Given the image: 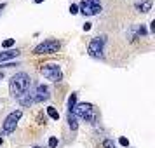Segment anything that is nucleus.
<instances>
[{"mask_svg":"<svg viewBox=\"0 0 155 148\" xmlns=\"http://www.w3.org/2000/svg\"><path fill=\"white\" fill-rule=\"evenodd\" d=\"M35 2H37V3H42V2H44V0H35Z\"/></svg>","mask_w":155,"mask_h":148,"instance_id":"5701e85b","label":"nucleus"},{"mask_svg":"<svg viewBox=\"0 0 155 148\" xmlns=\"http://www.w3.org/2000/svg\"><path fill=\"white\" fill-rule=\"evenodd\" d=\"M19 56V51L16 49V51H5V52H0V63H3V61H10V59H14V58H17Z\"/></svg>","mask_w":155,"mask_h":148,"instance_id":"f8f14e48","label":"nucleus"},{"mask_svg":"<svg viewBox=\"0 0 155 148\" xmlns=\"http://www.w3.org/2000/svg\"><path fill=\"white\" fill-rule=\"evenodd\" d=\"M3 9H5V3H0V12H2Z\"/></svg>","mask_w":155,"mask_h":148,"instance_id":"4be33fe9","label":"nucleus"},{"mask_svg":"<svg viewBox=\"0 0 155 148\" xmlns=\"http://www.w3.org/2000/svg\"><path fill=\"white\" fill-rule=\"evenodd\" d=\"M150 31H155V21L150 23Z\"/></svg>","mask_w":155,"mask_h":148,"instance_id":"412c9836","label":"nucleus"},{"mask_svg":"<svg viewBox=\"0 0 155 148\" xmlns=\"http://www.w3.org/2000/svg\"><path fill=\"white\" fill-rule=\"evenodd\" d=\"M105 44H106V37H105V35H98V37H94V38L89 42L87 54H89L91 58H101V59H103V49H105Z\"/></svg>","mask_w":155,"mask_h":148,"instance_id":"7ed1b4c3","label":"nucleus"},{"mask_svg":"<svg viewBox=\"0 0 155 148\" xmlns=\"http://www.w3.org/2000/svg\"><path fill=\"white\" fill-rule=\"evenodd\" d=\"M21 115H23L21 110H14V112H10V113L5 117L3 126H2V136H7V134H10L12 131H16V126H17Z\"/></svg>","mask_w":155,"mask_h":148,"instance_id":"423d86ee","label":"nucleus"},{"mask_svg":"<svg viewBox=\"0 0 155 148\" xmlns=\"http://www.w3.org/2000/svg\"><path fill=\"white\" fill-rule=\"evenodd\" d=\"M30 84H31V79H30V75H28V73H24V72L16 73V75L10 79V82H9L10 96H12V98H16V99H19Z\"/></svg>","mask_w":155,"mask_h":148,"instance_id":"f257e3e1","label":"nucleus"},{"mask_svg":"<svg viewBox=\"0 0 155 148\" xmlns=\"http://www.w3.org/2000/svg\"><path fill=\"white\" fill-rule=\"evenodd\" d=\"M68 127L72 129V133H75L79 129V122H77V117H75L73 108H68Z\"/></svg>","mask_w":155,"mask_h":148,"instance_id":"1a4fd4ad","label":"nucleus"},{"mask_svg":"<svg viewBox=\"0 0 155 148\" xmlns=\"http://www.w3.org/2000/svg\"><path fill=\"white\" fill-rule=\"evenodd\" d=\"M0 145H2V138H0Z\"/></svg>","mask_w":155,"mask_h":148,"instance_id":"b1692460","label":"nucleus"},{"mask_svg":"<svg viewBox=\"0 0 155 148\" xmlns=\"http://www.w3.org/2000/svg\"><path fill=\"white\" fill-rule=\"evenodd\" d=\"M89 5H99V0H82V3H80V7H89Z\"/></svg>","mask_w":155,"mask_h":148,"instance_id":"4468645a","label":"nucleus"},{"mask_svg":"<svg viewBox=\"0 0 155 148\" xmlns=\"http://www.w3.org/2000/svg\"><path fill=\"white\" fill-rule=\"evenodd\" d=\"M89 30H91V23H85L84 24V31H89Z\"/></svg>","mask_w":155,"mask_h":148,"instance_id":"aec40b11","label":"nucleus"},{"mask_svg":"<svg viewBox=\"0 0 155 148\" xmlns=\"http://www.w3.org/2000/svg\"><path fill=\"white\" fill-rule=\"evenodd\" d=\"M152 0H141V2H138L136 3V10L138 12H150L152 10Z\"/></svg>","mask_w":155,"mask_h":148,"instance_id":"9b49d317","label":"nucleus"},{"mask_svg":"<svg viewBox=\"0 0 155 148\" xmlns=\"http://www.w3.org/2000/svg\"><path fill=\"white\" fill-rule=\"evenodd\" d=\"M14 44H16V40H14V38H7V40H3V42H2V47H12Z\"/></svg>","mask_w":155,"mask_h":148,"instance_id":"2eb2a0df","label":"nucleus"},{"mask_svg":"<svg viewBox=\"0 0 155 148\" xmlns=\"http://www.w3.org/2000/svg\"><path fill=\"white\" fill-rule=\"evenodd\" d=\"M40 73L47 80H51V82H59L63 79V72H61V66L58 63H47V65H44L40 68Z\"/></svg>","mask_w":155,"mask_h":148,"instance_id":"39448f33","label":"nucleus"},{"mask_svg":"<svg viewBox=\"0 0 155 148\" xmlns=\"http://www.w3.org/2000/svg\"><path fill=\"white\" fill-rule=\"evenodd\" d=\"M119 143H120L122 147H129V140H127V138H124V136L119 140Z\"/></svg>","mask_w":155,"mask_h":148,"instance_id":"a211bd4d","label":"nucleus"},{"mask_svg":"<svg viewBox=\"0 0 155 148\" xmlns=\"http://www.w3.org/2000/svg\"><path fill=\"white\" fill-rule=\"evenodd\" d=\"M47 115H49L51 119H54V120L59 119V113H58V110H56L54 106H49V108H47Z\"/></svg>","mask_w":155,"mask_h":148,"instance_id":"ddd939ff","label":"nucleus"},{"mask_svg":"<svg viewBox=\"0 0 155 148\" xmlns=\"http://www.w3.org/2000/svg\"><path fill=\"white\" fill-rule=\"evenodd\" d=\"M61 47V42L59 40H54V38H49V40H44L42 44H38L35 49H33V54L35 56H42V54H54L58 52Z\"/></svg>","mask_w":155,"mask_h":148,"instance_id":"20e7f679","label":"nucleus"},{"mask_svg":"<svg viewBox=\"0 0 155 148\" xmlns=\"http://www.w3.org/2000/svg\"><path fill=\"white\" fill-rule=\"evenodd\" d=\"M58 147V138L56 136H51L49 138V148H56Z\"/></svg>","mask_w":155,"mask_h":148,"instance_id":"dca6fc26","label":"nucleus"},{"mask_svg":"<svg viewBox=\"0 0 155 148\" xmlns=\"http://www.w3.org/2000/svg\"><path fill=\"white\" fill-rule=\"evenodd\" d=\"M80 12L84 16H94L101 12V3L99 5H89V7H80Z\"/></svg>","mask_w":155,"mask_h":148,"instance_id":"9d476101","label":"nucleus"},{"mask_svg":"<svg viewBox=\"0 0 155 148\" xmlns=\"http://www.w3.org/2000/svg\"><path fill=\"white\" fill-rule=\"evenodd\" d=\"M33 148H40V147H33Z\"/></svg>","mask_w":155,"mask_h":148,"instance_id":"393cba45","label":"nucleus"},{"mask_svg":"<svg viewBox=\"0 0 155 148\" xmlns=\"http://www.w3.org/2000/svg\"><path fill=\"white\" fill-rule=\"evenodd\" d=\"M103 147H105V148H117V147H115V143H113L112 140H105V141H103Z\"/></svg>","mask_w":155,"mask_h":148,"instance_id":"f3484780","label":"nucleus"},{"mask_svg":"<svg viewBox=\"0 0 155 148\" xmlns=\"http://www.w3.org/2000/svg\"><path fill=\"white\" fill-rule=\"evenodd\" d=\"M51 91H49V87L47 85H44V84H38V85H35V96H33V99H35V103H42V101H47L49 99V94Z\"/></svg>","mask_w":155,"mask_h":148,"instance_id":"0eeeda50","label":"nucleus"},{"mask_svg":"<svg viewBox=\"0 0 155 148\" xmlns=\"http://www.w3.org/2000/svg\"><path fill=\"white\" fill-rule=\"evenodd\" d=\"M70 12H72V14H77V12H79V5L72 3V5H70Z\"/></svg>","mask_w":155,"mask_h":148,"instance_id":"6ab92c4d","label":"nucleus"},{"mask_svg":"<svg viewBox=\"0 0 155 148\" xmlns=\"http://www.w3.org/2000/svg\"><path fill=\"white\" fill-rule=\"evenodd\" d=\"M33 96H35V89H33V85L30 84V85L26 87V91L23 92V96L19 98V103H21L23 106H30L31 103H35V99H33Z\"/></svg>","mask_w":155,"mask_h":148,"instance_id":"6e6552de","label":"nucleus"},{"mask_svg":"<svg viewBox=\"0 0 155 148\" xmlns=\"http://www.w3.org/2000/svg\"><path fill=\"white\" fill-rule=\"evenodd\" d=\"M73 112H75L77 119H82V120L91 122V124L96 122V112H94V106L91 103H79V105H75Z\"/></svg>","mask_w":155,"mask_h":148,"instance_id":"f03ea898","label":"nucleus"}]
</instances>
